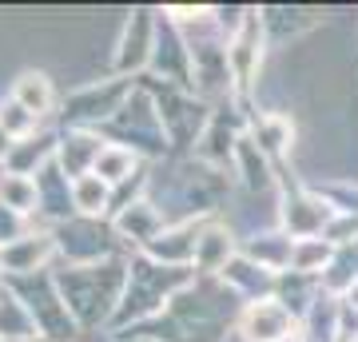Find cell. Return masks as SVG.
<instances>
[{"label": "cell", "mask_w": 358, "mask_h": 342, "mask_svg": "<svg viewBox=\"0 0 358 342\" xmlns=\"http://www.w3.org/2000/svg\"><path fill=\"white\" fill-rule=\"evenodd\" d=\"M243 334L251 342H287L294 339V315L275 299H259V303L247 306Z\"/></svg>", "instance_id": "1"}, {"label": "cell", "mask_w": 358, "mask_h": 342, "mask_svg": "<svg viewBox=\"0 0 358 342\" xmlns=\"http://www.w3.org/2000/svg\"><path fill=\"white\" fill-rule=\"evenodd\" d=\"M13 100L20 104V108H28L32 115H44L52 108V84H48V76H44V72H24V76L16 80Z\"/></svg>", "instance_id": "2"}, {"label": "cell", "mask_w": 358, "mask_h": 342, "mask_svg": "<svg viewBox=\"0 0 358 342\" xmlns=\"http://www.w3.org/2000/svg\"><path fill=\"white\" fill-rule=\"evenodd\" d=\"M131 167H136V155L128 152V148H103L100 155H96V164H92V176H100L108 187L112 183H124V179L131 176Z\"/></svg>", "instance_id": "3"}, {"label": "cell", "mask_w": 358, "mask_h": 342, "mask_svg": "<svg viewBox=\"0 0 358 342\" xmlns=\"http://www.w3.org/2000/svg\"><path fill=\"white\" fill-rule=\"evenodd\" d=\"M72 203H76L84 215H103V207H108V183L100 176H80L72 183Z\"/></svg>", "instance_id": "4"}, {"label": "cell", "mask_w": 358, "mask_h": 342, "mask_svg": "<svg viewBox=\"0 0 358 342\" xmlns=\"http://www.w3.org/2000/svg\"><path fill=\"white\" fill-rule=\"evenodd\" d=\"M36 195H40L36 183H32L28 176H20V171L0 179V199H4V207H8V211H20V215H24V211H32V207H36Z\"/></svg>", "instance_id": "5"}, {"label": "cell", "mask_w": 358, "mask_h": 342, "mask_svg": "<svg viewBox=\"0 0 358 342\" xmlns=\"http://www.w3.org/2000/svg\"><path fill=\"white\" fill-rule=\"evenodd\" d=\"M327 259H331V243H322V239L294 243V247H291V266H294V271H303V275H310V271L322 266Z\"/></svg>", "instance_id": "6"}, {"label": "cell", "mask_w": 358, "mask_h": 342, "mask_svg": "<svg viewBox=\"0 0 358 342\" xmlns=\"http://www.w3.org/2000/svg\"><path fill=\"white\" fill-rule=\"evenodd\" d=\"M32 124H36V115L28 112V108H20L16 100L0 104V127L8 136H24V131H32Z\"/></svg>", "instance_id": "7"}, {"label": "cell", "mask_w": 358, "mask_h": 342, "mask_svg": "<svg viewBox=\"0 0 358 342\" xmlns=\"http://www.w3.org/2000/svg\"><path fill=\"white\" fill-rule=\"evenodd\" d=\"M223 251H231V239L223 235V231H207L203 239L195 243V259L203 266H215L219 259H223Z\"/></svg>", "instance_id": "8"}, {"label": "cell", "mask_w": 358, "mask_h": 342, "mask_svg": "<svg viewBox=\"0 0 358 342\" xmlns=\"http://www.w3.org/2000/svg\"><path fill=\"white\" fill-rule=\"evenodd\" d=\"M4 155H13V136L0 127V159H4Z\"/></svg>", "instance_id": "9"}, {"label": "cell", "mask_w": 358, "mask_h": 342, "mask_svg": "<svg viewBox=\"0 0 358 342\" xmlns=\"http://www.w3.org/2000/svg\"><path fill=\"white\" fill-rule=\"evenodd\" d=\"M346 299H350V306H355V311H358V283H355V287H350V291H346Z\"/></svg>", "instance_id": "10"}, {"label": "cell", "mask_w": 358, "mask_h": 342, "mask_svg": "<svg viewBox=\"0 0 358 342\" xmlns=\"http://www.w3.org/2000/svg\"><path fill=\"white\" fill-rule=\"evenodd\" d=\"M0 266H4V255H0Z\"/></svg>", "instance_id": "11"}, {"label": "cell", "mask_w": 358, "mask_h": 342, "mask_svg": "<svg viewBox=\"0 0 358 342\" xmlns=\"http://www.w3.org/2000/svg\"><path fill=\"white\" fill-rule=\"evenodd\" d=\"M287 342H299V339H287Z\"/></svg>", "instance_id": "12"}]
</instances>
